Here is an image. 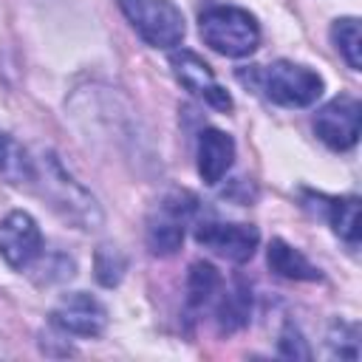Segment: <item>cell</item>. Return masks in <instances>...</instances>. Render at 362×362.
<instances>
[{"instance_id":"ba28073f","label":"cell","mask_w":362,"mask_h":362,"mask_svg":"<svg viewBox=\"0 0 362 362\" xmlns=\"http://www.w3.org/2000/svg\"><path fill=\"white\" fill-rule=\"evenodd\" d=\"M51 322L74 337H102V331L107 328V308L88 291H71L62 294L59 303L51 311Z\"/></svg>"},{"instance_id":"6da1fadb","label":"cell","mask_w":362,"mask_h":362,"mask_svg":"<svg viewBox=\"0 0 362 362\" xmlns=\"http://www.w3.org/2000/svg\"><path fill=\"white\" fill-rule=\"evenodd\" d=\"M31 184L40 187V195L71 226L85 229V232H93L102 226V209H99L96 198L59 164V158L54 153H42L40 158H34V181Z\"/></svg>"},{"instance_id":"4fadbf2b","label":"cell","mask_w":362,"mask_h":362,"mask_svg":"<svg viewBox=\"0 0 362 362\" xmlns=\"http://www.w3.org/2000/svg\"><path fill=\"white\" fill-rule=\"evenodd\" d=\"M320 201V212L328 218L331 229L348 243V246H356L359 243V198L356 195H339V198H331V195H314Z\"/></svg>"},{"instance_id":"3957f363","label":"cell","mask_w":362,"mask_h":362,"mask_svg":"<svg viewBox=\"0 0 362 362\" xmlns=\"http://www.w3.org/2000/svg\"><path fill=\"white\" fill-rule=\"evenodd\" d=\"M198 215V198L187 189H170L156 201V206L147 215V249L158 257L175 255L184 243V232Z\"/></svg>"},{"instance_id":"8992f818","label":"cell","mask_w":362,"mask_h":362,"mask_svg":"<svg viewBox=\"0 0 362 362\" xmlns=\"http://www.w3.org/2000/svg\"><path fill=\"white\" fill-rule=\"evenodd\" d=\"M359 127H362V105L348 93L325 102L314 116L317 139L337 153H345L359 141Z\"/></svg>"},{"instance_id":"277c9868","label":"cell","mask_w":362,"mask_h":362,"mask_svg":"<svg viewBox=\"0 0 362 362\" xmlns=\"http://www.w3.org/2000/svg\"><path fill=\"white\" fill-rule=\"evenodd\" d=\"M255 82L260 85L266 99H272L280 107H308L322 96V88H325L317 71L291 59H277L266 65Z\"/></svg>"},{"instance_id":"9a60e30c","label":"cell","mask_w":362,"mask_h":362,"mask_svg":"<svg viewBox=\"0 0 362 362\" xmlns=\"http://www.w3.org/2000/svg\"><path fill=\"white\" fill-rule=\"evenodd\" d=\"M0 178L6 184H14V187H23V184L34 181V158L3 127H0Z\"/></svg>"},{"instance_id":"e0dca14e","label":"cell","mask_w":362,"mask_h":362,"mask_svg":"<svg viewBox=\"0 0 362 362\" xmlns=\"http://www.w3.org/2000/svg\"><path fill=\"white\" fill-rule=\"evenodd\" d=\"M331 42L339 51V57L348 62V68H362V34L356 17H339L331 25Z\"/></svg>"},{"instance_id":"ac0fdd59","label":"cell","mask_w":362,"mask_h":362,"mask_svg":"<svg viewBox=\"0 0 362 362\" xmlns=\"http://www.w3.org/2000/svg\"><path fill=\"white\" fill-rule=\"evenodd\" d=\"M328 351L337 359H356L359 356V325L356 322H334L328 331Z\"/></svg>"},{"instance_id":"9c48e42d","label":"cell","mask_w":362,"mask_h":362,"mask_svg":"<svg viewBox=\"0 0 362 362\" xmlns=\"http://www.w3.org/2000/svg\"><path fill=\"white\" fill-rule=\"evenodd\" d=\"M170 68L175 74V79L181 82V88H187L192 96L204 99L209 107L215 110H232V96L218 85L212 68L189 48H178L170 54Z\"/></svg>"},{"instance_id":"52a82bcc","label":"cell","mask_w":362,"mask_h":362,"mask_svg":"<svg viewBox=\"0 0 362 362\" xmlns=\"http://www.w3.org/2000/svg\"><path fill=\"white\" fill-rule=\"evenodd\" d=\"M195 240L232 263H246L257 252L260 232L252 223H226L218 218H204L195 223Z\"/></svg>"},{"instance_id":"ffe728a7","label":"cell","mask_w":362,"mask_h":362,"mask_svg":"<svg viewBox=\"0 0 362 362\" xmlns=\"http://www.w3.org/2000/svg\"><path fill=\"white\" fill-rule=\"evenodd\" d=\"M277 351L286 359H311V351H308V345H305V339H303V334L294 322L283 325L280 339H277Z\"/></svg>"},{"instance_id":"5bb4252c","label":"cell","mask_w":362,"mask_h":362,"mask_svg":"<svg viewBox=\"0 0 362 362\" xmlns=\"http://www.w3.org/2000/svg\"><path fill=\"white\" fill-rule=\"evenodd\" d=\"M266 260H269V269L286 280H305V283H314V280H322V272L300 252L294 249L291 243L274 238L269 243V252H266Z\"/></svg>"},{"instance_id":"7c38bea8","label":"cell","mask_w":362,"mask_h":362,"mask_svg":"<svg viewBox=\"0 0 362 362\" xmlns=\"http://www.w3.org/2000/svg\"><path fill=\"white\" fill-rule=\"evenodd\" d=\"M252 320V286L243 277H235L232 286L218 297L215 322L221 334H235Z\"/></svg>"},{"instance_id":"d6986e66","label":"cell","mask_w":362,"mask_h":362,"mask_svg":"<svg viewBox=\"0 0 362 362\" xmlns=\"http://www.w3.org/2000/svg\"><path fill=\"white\" fill-rule=\"evenodd\" d=\"M124 269H127V257L122 255V249L107 243L96 249V280L102 286H116L124 277Z\"/></svg>"},{"instance_id":"8fae6325","label":"cell","mask_w":362,"mask_h":362,"mask_svg":"<svg viewBox=\"0 0 362 362\" xmlns=\"http://www.w3.org/2000/svg\"><path fill=\"white\" fill-rule=\"evenodd\" d=\"M198 175L204 184H218L232 170L235 161V141L229 133L218 127H204L198 133Z\"/></svg>"},{"instance_id":"30bf717a","label":"cell","mask_w":362,"mask_h":362,"mask_svg":"<svg viewBox=\"0 0 362 362\" xmlns=\"http://www.w3.org/2000/svg\"><path fill=\"white\" fill-rule=\"evenodd\" d=\"M40 255H42V232L37 221L23 209L8 212L0 221V257L11 269H28Z\"/></svg>"},{"instance_id":"7a4b0ae2","label":"cell","mask_w":362,"mask_h":362,"mask_svg":"<svg viewBox=\"0 0 362 362\" xmlns=\"http://www.w3.org/2000/svg\"><path fill=\"white\" fill-rule=\"evenodd\" d=\"M198 31H201V40L212 51L232 57V59L249 57L260 45V25L255 14H249L240 6H229V3L204 8L198 17Z\"/></svg>"},{"instance_id":"2e32d148","label":"cell","mask_w":362,"mask_h":362,"mask_svg":"<svg viewBox=\"0 0 362 362\" xmlns=\"http://www.w3.org/2000/svg\"><path fill=\"white\" fill-rule=\"evenodd\" d=\"M221 291V274L212 263L206 260H195L187 272V308L189 311H201L206 303L215 300V294Z\"/></svg>"},{"instance_id":"5b68a950","label":"cell","mask_w":362,"mask_h":362,"mask_svg":"<svg viewBox=\"0 0 362 362\" xmlns=\"http://www.w3.org/2000/svg\"><path fill=\"white\" fill-rule=\"evenodd\" d=\"M133 31L150 48H175L184 40V14L173 0H116Z\"/></svg>"},{"instance_id":"44dd1931","label":"cell","mask_w":362,"mask_h":362,"mask_svg":"<svg viewBox=\"0 0 362 362\" xmlns=\"http://www.w3.org/2000/svg\"><path fill=\"white\" fill-rule=\"evenodd\" d=\"M0 356H3V354H0Z\"/></svg>"}]
</instances>
